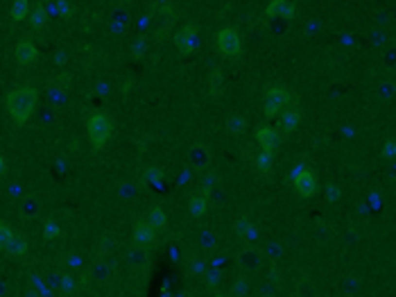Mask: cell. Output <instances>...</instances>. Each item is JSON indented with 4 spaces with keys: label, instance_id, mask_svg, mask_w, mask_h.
<instances>
[{
    "label": "cell",
    "instance_id": "cell-1",
    "mask_svg": "<svg viewBox=\"0 0 396 297\" xmlns=\"http://www.w3.org/2000/svg\"><path fill=\"white\" fill-rule=\"evenodd\" d=\"M34 105H36V89H32V86L14 89L7 95V109L16 123H25L30 118V113L34 111Z\"/></svg>",
    "mask_w": 396,
    "mask_h": 297
},
{
    "label": "cell",
    "instance_id": "cell-2",
    "mask_svg": "<svg viewBox=\"0 0 396 297\" xmlns=\"http://www.w3.org/2000/svg\"><path fill=\"white\" fill-rule=\"evenodd\" d=\"M111 132H113L111 120L106 118L104 113L91 116V120H88V139H91V143L98 148V150L111 139Z\"/></svg>",
    "mask_w": 396,
    "mask_h": 297
},
{
    "label": "cell",
    "instance_id": "cell-3",
    "mask_svg": "<svg viewBox=\"0 0 396 297\" xmlns=\"http://www.w3.org/2000/svg\"><path fill=\"white\" fill-rule=\"evenodd\" d=\"M215 46L224 57H238L240 55V48H242V41H240V34L233 30V27H224L220 30L218 37H215Z\"/></svg>",
    "mask_w": 396,
    "mask_h": 297
},
{
    "label": "cell",
    "instance_id": "cell-4",
    "mask_svg": "<svg viewBox=\"0 0 396 297\" xmlns=\"http://www.w3.org/2000/svg\"><path fill=\"white\" fill-rule=\"evenodd\" d=\"M292 184L297 188V193L301 198H312L317 191V179L306 166H297L294 170H292Z\"/></svg>",
    "mask_w": 396,
    "mask_h": 297
},
{
    "label": "cell",
    "instance_id": "cell-5",
    "mask_svg": "<svg viewBox=\"0 0 396 297\" xmlns=\"http://www.w3.org/2000/svg\"><path fill=\"white\" fill-rule=\"evenodd\" d=\"M197 46V27L195 25H186L181 32L177 34V48L181 55H190Z\"/></svg>",
    "mask_w": 396,
    "mask_h": 297
},
{
    "label": "cell",
    "instance_id": "cell-6",
    "mask_svg": "<svg viewBox=\"0 0 396 297\" xmlns=\"http://www.w3.org/2000/svg\"><path fill=\"white\" fill-rule=\"evenodd\" d=\"M256 139L265 152H272V154H274L276 143H278V136H276V130H274V127H260L256 132Z\"/></svg>",
    "mask_w": 396,
    "mask_h": 297
},
{
    "label": "cell",
    "instance_id": "cell-7",
    "mask_svg": "<svg viewBox=\"0 0 396 297\" xmlns=\"http://www.w3.org/2000/svg\"><path fill=\"white\" fill-rule=\"evenodd\" d=\"M36 46H32L30 41H20L18 46H16V59L18 64H32L36 59Z\"/></svg>",
    "mask_w": 396,
    "mask_h": 297
},
{
    "label": "cell",
    "instance_id": "cell-8",
    "mask_svg": "<svg viewBox=\"0 0 396 297\" xmlns=\"http://www.w3.org/2000/svg\"><path fill=\"white\" fill-rule=\"evenodd\" d=\"M134 238L138 245H152L154 243V227L150 223H138L136 224V231H134Z\"/></svg>",
    "mask_w": 396,
    "mask_h": 297
},
{
    "label": "cell",
    "instance_id": "cell-9",
    "mask_svg": "<svg viewBox=\"0 0 396 297\" xmlns=\"http://www.w3.org/2000/svg\"><path fill=\"white\" fill-rule=\"evenodd\" d=\"M299 125V113L294 111V109H285L283 113H281V127H283V132H294Z\"/></svg>",
    "mask_w": 396,
    "mask_h": 297
},
{
    "label": "cell",
    "instance_id": "cell-10",
    "mask_svg": "<svg viewBox=\"0 0 396 297\" xmlns=\"http://www.w3.org/2000/svg\"><path fill=\"white\" fill-rule=\"evenodd\" d=\"M165 223H168V216H165L163 209H152V213H150V224L152 227H156V229H161V227H165Z\"/></svg>",
    "mask_w": 396,
    "mask_h": 297
},
{
    "label": "cell",
    "instance_id": "cell-11",
    "mask_svg": "<svg viewBox=\"0 0 396 297\" xmlns=\"http://www.w3.org/2000/svg\"><path fill=\"white\" fill-rule=\"evenodd\" d=\"M27 14V0H14L12 5V20H23Z\"/></svg>",
    "mask_w": 396,
    "mask_h": 297
},
{
    "label": "cell",
    "instance_id": "cell-12",
    "mask_svg": "<svg viewBox=\"0 0 396 297\" xmlns=\"http://www.w3.org/2000/svg\"><path fill=\"white\" fill-rule=\"evenodd\" d=\"M256 168L260 172H267V170H272V152H265V150H260V154L256 157Z\"/></svg>",
    "mask_w": 396,
    "mask_h": 297
},
{
    "label": "cell",
    "instance_id": "cell-13",
    "mask_svg": "<svg viewBox=\"0 0 396 297\" xmlns=\"http://www.w3.org/2000/svg\"><path fill=\"white\" fill-rule=\"evenodd\" d=\"M46 25V9H43V5H36L34 7V12H32V27H43Z\"/></svg>",
    "mask_w": 396,
    "mask_h": 297
},
{
    "label": "cell",
    "instance_id": "cell-14",
    "mask_svg": "<svg viewBox=\"0 0 396 297\" xmlns=\"http://www.w3.org/2000/svg\"><path fill=\"white\" fill-rule=\"evenodd\" d=\"M208 193H204V195H197V198H192V204H190V211L195 213V216H199V213H204L206 211V202H208Z\"/></svg>",
    "mask_w": 396,
    "mask_h": 297
},
{
    "label": "cell",
    "instance_id": "cell-15",
    "mask_svg": "<svg viewBox=\"0 0 396 297\" xmlns=\"http://www.w3.org/2000/svg\"><path fill=\"white\" fill-rule=\"evenodd\" d=\"M220 89H222V71H220V68H215V71L211 73V91L218 95Z\"/></svg>",
    "mask_w": 396,
    "mask_h": 297
},
{
    "label": "cell",
    "instance_id": "cell-16",
    "mask_svg": "<svg viewBox=\"0 0 396 297\" xmlns=\"http://www.w3.org/2000/svg\"><path fill=\"white\" fill-rule=\"evenodd\" d=\"M12 241V229L7 227L5 223H0V250L2 247H7V243Z\"/></svg>",
    "mask_w": 396,
    "mask_h": 297
},
{
    "label": "cell",
    "instance_id": "cell-17",
    "mask_svg": "<svg viewBox=\"0 0 396 297\" xmlns=\"http://www.w3.org/2000/svg\"><path fill=\"white\" fill-rule=\"evenodd\" d=\"M283 5H285V0H272L270 7H267V16H270V19L278 16V14H281V9H283Z\"/></svg>",
    "mask_w": 396,
    "mask_h": 297
},
{
    "label": "cell",
    "instance_id": "cell-18",
    "mask_svg": "<svg viewBox=\"0 0 396 297\" xmlns=\"http://www.w3.org/2000/svg\"><path fill=\"white\" fill-rule=\"evenodd\" d=\"M7 247H9L12 254H23V252H25V243H23V241H16L14 236H12V241L7 243Z\"/></svg>",
    "mask_w": 396,
    "mask_h": 297
},
{
    "label": "cell",
    "instance_id": "cell-19",
    "mask_svg": "<svg viewBox=\"0 0 396 297\" xmlns=\"http://www.w3.org/2000/svg\"><path fill=\"white\" fill-rule=\"evenodd\" d=\"M231 132L233 134H242L244 132V120L242 118H233L231 120Z\"/></svg>",
    "mask_w": 396,
    "mask_h": 297
},
{
    "label": "cell",
    "instance_id": "cell-20",
    "mask_svg": "<svg viewBox=\"0 0 396 297\" xmlns=\"http://www.w3.org/2000/svg\"><path fill=\"white\" fill-rule=\"evenodd\" d=\"M57 234H59V227H57V224H52V223H48L46 224V238H54Z\"/></svg>",
    "mask_w": 396,
    "mask_h": 297
},
{
    "label": "cell",
    "instance_id": "cell-21",
    "mask_svg": "<svg viewBox=\"0 0 396 297\" xmlns=\"http://www.w3.org/2000/svg\"><path fill=\"white\" fill-rule=\"evenodd\" d=\"M218 281H220V275L218 272H211V275H208V286H215Z\"/></svg>",
    "mask_w": 396,
    "mask_h": 297
},
{
    "label": "cell",
    "instance_id": "cell-22",
    "mask_svg": "<svg viewBox=\"0 0 396 297\" xmlns=\"http://www.w3.org/2000/svg\"><path fill=\"white\" fill-rule=\"evenodd\" d=\"M5 168H7V166H5V159L0 157V175H2V172H5Z\"/></svg>",
    "mask_w": 396,
    "mask_h": 297
}]
</instances>
